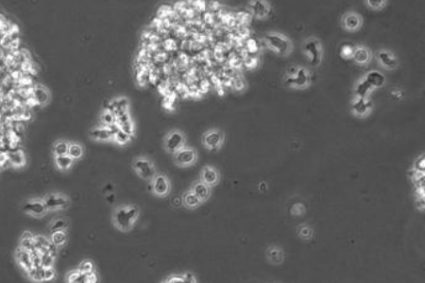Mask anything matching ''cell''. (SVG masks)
<instances>
[{"label": "cell", "mask_w": 425, "mask_h": 283, "mask_svg": "<svg viewBox=\"0 0 425 283\" xmlns=\"http://www.w3.org/2000/svg\"><path fill=\"white\" fill-rule=\"evenodd\" d=\"M355 46L344 43L339 48V55L344 60H352L354 53Z\"/></svg>", "instance_id": "obj_34"}, {"label": "cell", "mask_w": 425, "mask_h": 283, "mask_svg": "<svg viewBox=\"0 0 425 283\" xmlns=\"http://www.w3.org/2000/svg\"><path fill=\"white\" fill-rule=\"evenodd\" d=\"M173 163L180 168L193 166L197 162V151L193 147L184 146L173 155Z\"/></svg>", "instance_id": "obj_7"}, {"label": "cell", "mask_w": 425, "mask_h": 283, "mask_svg": "<svg viewBox=\"0 0 425 283\" xmlns=\"http://www.w3.org/2000/svg\"><path fill=\"white\" fill-rule=\"evenodd\" d=\"M100 119H101L102 124H103L105 127L110 126V125H112V124H115V121H116V117H115V116L110 112V111H108V110H105V111H104V113L101 115Z\"/></svg>", "instance_id": "obj_39"}, {"label": "cell", "mask_w": 425, "mask_h": 283, "mask_svg": "<svg viewBox=\"0 0 425 283\" xmlns=\"http://www.w3.org/2000/svg\"><path fill=\"white\" fill-rule=\"evenodd\" d=\"M225 141V134L219 129H211L201 136V144L204 149L210 151H217L221 149Z\"/></svg>", "instance_id": "obj_8"}, {"label": "cell", "mask_w": 425, "mask_h": 283, "mask_svg": "<svg viewBox=\"0 0 425 283\" xmlns=\"http://www.w3.org/2000/svg\"><path fill=\"white\" fill-rule=\"evenodd\" d=\"M8 160L14 166L21 167L26 164V156L25 153L21 150L12 151L7 156Z\"/></svg>", "instance_id": "obj_27"}, {"label": "cell", "mask_w": 425, "mask_h": 283, "mask_svg": "<svg viewBox=\"0 0 425 283\" xmlns=\"http://www.w3.org/2000/svg\"><path fill=\"white\" fill-rule=\"evenodd\" d=\"M149 183H150L151 194L157 198L164 199L171 192L170 180L162 172H157V174L152 178V180Z\"/></svg>", "instance_id": "obj_5"}, {"label": "cell", "mask_w": 425, "mask_h": 283, "mask_svg": "<svg viewBox=\"0 0 425 283\" xmlns=\"http://www.w3.org/2000/svg\"><path fill=\"white\" fill-rule=\"evenodd\" d=\"M54 162H55V166L58 170L66 172V171H68L73 166L74 160L71 159L68 155H63V156L55 157Z\"/></svg>", "instance_id": "obj_28"}, {"label": "cell", "mask_w": 425, "mask_h": 283, "mask_svg": "<svg viewBox=\"0 0 425 283\" xmlns=\"http://www.w3.org/2000/svg\"><path fill=\"white\" fill-rule=\"evenodd\" d=\"M17 259H18L20 265L24 267L27 271H29L33 266V255L31 252H29L27 250H19L17 252Z\"/></svg>", "instance_id": "obj_26"}, {"label": "cell", "mask_w": 425, "mask_h": 283, "mask_svg": "<svg viewBox=\"0 0 425 283\" xmlns=\"http://www.w3.org/2000/svg\"><path fill=\"white\" fill-rule=\"evenodd\" d=\"M83 154H84V150H83L81 144L76 143V142H69L67 155L71 159H73L74 161H78V160L82 159Z\"/></svg>", "instance_id": "obj_29"}, {"label": "cell", "mask_w": 425, "mask_h": 283, "mask_svg": "<svg viewBox=\"0 0 425 283\" xmlns=\"http://www.w3.org/2000/svg\"><path fill=\"white\" fill-rule=\"evenodd\" d=\"M50 241L56 248H63L67 243V234L66 231L52 233Z\"/></svg>", "instance_id": "obj_30"}, {"label": "cell", "mask_w": 425, "mask_h": 283, "mask_svg": "<svg viewBox=\"0 0 425 283\" xmlns=\"http://www.w3.org/2000/svg\"><path fill=\"white\" fill-rule=\"evenodd\" d=\"M140 216V209L137 205L129 204L117 207L113 214V224L122 233H129L133 229Z\"/></svg>", "instance_id": "obj_1"}, {"label": "cell", "mask_w": 425, "mask_h": 283, "mask_svg": "<svg viewBox=\"0 0 425 283\" xmlns=\"http://www.w3.org/2000/svg\"><path fill=\"white\" fill-rule=\"evenodd\" d=\"M89 137L97 142H113L114 136L107 127L95 128L89 132Z\"/></svg>", "instance_id": "obj_20"}, {"label": "cell", "mask_w": 425, "mask_h": 283, "mask_svg": "<svg viewBox=\"0 0 425 283\" xmlns=\"http://www.w3.org/2000/svg\"><path fill=\"white\" fill-rule=\"evenodd\" d=\"M98 282V277L97 274L94 272L86 275V283H94Z\"/></svg>", "instance_id": "obj_45"}, {"label": "cell", "mask_w": 425, "mask_h": 283, "mask_svg": "<svg viewBox=\"0 0 425 283\" xmlns=\"http://www.w3.org/2000/svg\"><path fill=\"white\" fill-rule=\"evenodd\" d=\"M190 190L196 195L202 203L206 202L210 199L211 193H212V188H210L208 185L203 183L201 181L194 182L190 187Z\"/></svg>", "instance_id": "obj_17"}, {"label": "cell", "mask_w": 425, "mask_h": 283, "mask_svg": "<svg viewBox=\"0 0 425 283\" xmlns=\"http://www.w3.org/2000/svg\"><path fill=\"white\" fill-rule=\"evenodd\" d=\"M115 122L122 132H124L125 133L129 134L133 137V135H134V123L131 120L129 112L117 117Z\"/></svg>", "instance_id": "obj_22"}, {"label": "cell", "mask_w": 425, "mask_h": 283, "mask_svg": "<svg viewBox=\"0 0 425 283\" xmlns=\"http://www.w3.org/2000/svg\"><path fill=\"white\" fill-rule=\"evenodd\" d=\"M388 3V0H365L366 6L372 11L383 10Z\"/></svg>", "instance_id": "obj_37"}, {"label": "cell", "mask_w": 425, "mask_h": 283, "mask_svg": "<svg viewBox=\"0 0 425 283\" xmlns=\"http://www.w3.org/2000/svg\"><path fill=\"white\" fill-rule=\"evenodd\" d=\"M259 190L263 192V193H265V192H266V190H267V184L266 183H264V182H262L259 184Z\"/></svg>", "instance_id": "obj_47"}, {"label": "cell", "mask_w": 425, "mask_h": 283, "mask_svg": "<svg viewBox=\"0 0 425 283\" xmlns=\"http://www.w3.org/2000/svg\"><path fill=\"white\" fill-rule=\"evenodd\" d=\"M129 101L126 98H119L115 100L114 102L110 103L109 107L106 108V110L110 111L116 118L126 113L129 112Z\"/></svg>", "instance_id": "obj_19"}, {"label": "cell", "mask_w": 425, "mask_h": 283, "mask_svg": "<svg viewBox=\"0 0 425 283\" xmlns=\"http://www.w3.org/2000/svg\"><path fill=\"white\" fill-rule=\"evenodd\" d=\"M297 233L301 239L305 240V241H309L314 235V230L311 228L310 226H308L306 224H302V225H300L298 227Z\"/></svg>", "instance_id": "obj_33"}, {"label": "cell", "mask_w": 425, "mask_h": 283, "mask_svg": "<svg viewBox=\"0 0 425 283\" xmlns=\"http://www.w3.org/2000/svg\"><path fill=\"white\" fill-rule=\"evenodd\" d=\"M373 90V87L368 83V81L363 78L355 85V97L357 98H369V95Z\"/></svg>", "instance_id": "obj_25"}, {"label": "cell", "mask_w": 425, "mask_h": 283, "mask_svg": "<svg viewBox=\"0 0 425 283\" xmlns=\"http://www.w3.org/2000/svg\"><path fill=\"white\" fill-rule=\"evenodd\" d=\"M299 67H297V66H293V67H290L288 69H287V77H293L296 75V73L298 72V70H299Z\"/></svg>", "instance_id": "obj_46"}, {"label": "cell", "mask_w": 425, "mask_h": 283, "mask_svg": "<svg viewBox=\"0 0 425 283\" xmlns=\"http://www.w3.org/2000/svg\"><path fill=\"white\" fill-rule=\"evenodd\" d=\"M248 9L251 16L257 20L267 18L271 11L270 4L267 0H250L248 4Z\"/></svg>", "instance_id": "obj_10"}, {"label": "cell", "mask_w": 425, "mask_h": 283, "mask_svg": "<svg viewBox=\"0 0 425 283\" xmlns=\"http://www.w3.org/2000/svg\"><path fill=\"white\" fill-rule=\"evenodd\" d=\"M24 211L33 216H43L47 214L48 209L44 203V201L40 200H33L26 203L24 206Z\"/></svg>", "instance_id": "obj_18"}, {"label": "cell", "mask_w": 425, "mask_h": 283, "mask_svg": "<svg viewBox=\"0 0 425 283\" xmlns=\"http://www.w3.org/2000/svg\"><path fill=\"white\" fill-rule=\"evenodd\" d=\"M365 79L368 81L369 83L373 87V89L381 88L387 83V79L384 76V74L381 73L380 71H377V70H372V71L368 72Z\"/></svg>", "instance_id": "obj_24"}, {"label": "cell", "mask_w": 425, "mask_h": 283, "mask_svg": "<svg viewBox=\"0 0 425 283\" xmlns=\"http://www.w3.org/2000/svg\"><path fill=\"white\" fill-rule=\"evenodd\" d=\"M263 39L266 48L279 56H287L293 50L292 42L284 34L275 32L267 33Z\"/></svg>", "instance_id": "obj_2"}, {"label": "cell", "mask_w": 425, "mask_h": 283, "mask_svg": "<svg viewBox=\"0 0 425 283\" xmlns=\"http://www.w3.org/2000/svg\"><path fill=\"white\" fill-rule=\"evenodd\" d=\"M44 203L48 211H56L68 208L70 201L64 194H50L45 199Z\"/></svg>", "instance_id": "obj_12"}, {"label": "cell", "mask_w": 425, "mask_h": 283, "mask_svg": "<svg viewBox=\"0 0 425 283\" xmlns=\"http://www.w3.org/2000/svg\"><path fill=\"white\" fill-rule=\"evenodd\" d=\"M34 98L39 104H47L50 99V95L46 88L42 86H38L34 90Z\"/></svg>", "instance_id": "obj_31"}, {"label": "cell", "mask_w": 425, "mask_h": 283, "mask_svg": "<svg viewBox=\"0 0 425 283\" xmlns=\"http://www.w3.org/2000/svg\"><path fill=\"white\" fill-rule=\"evenodd\" d=\"M180 199H181V205L188 210H196V208H198L202 204L200 200L190 189L185 191Z\"/></svg>", "instance_id": "obj_21"}, {"label": "cell", "mask_w": 425, "mask_h": 283, "mask_svg": "<svg viewBox=\"0 0 425 283\" xmlns=\"http://www.w3.org/2000/svg\"><path fill=\"white\" fill-rule=\"evenodd\" d=\"M68 147H69V142H66V141H64V140L56 142L54 147H53V154H54V156L57 157V156L67 155Z\"/></svg>", "instance_id": "obj_35"}, {"label": "cell", "mask_w": 425, "mask_h": 283, "mask_svg": "<svg viewBox=\"0 0 425 283\" xmlns=\"http://www.w3.org/2000/svg\"><path fill=\"white\" fill-rule=\"evenodd\" d=\"M186 134L178 129L169 131L163 139V148L166 153L173 155L175 152L186 146Z\"/></svg>", "instance_id": "obj_4"}, {"label": "cell", "mask_w": 425, "mask_h": 283, "mask_svg": "<svg viewBox=\"0 0 425 283\" xmlns=\"http://www.w3.org/2000/svg\"><path fill=\"white\" fill-rule=\"evenodd\" d=\"M131 168L140 179L147 182H150L158 172L153 160L145 155L135 157L131 163Z\"/></svg>", "instance_id": "obj_3"}, {"label": "cell", "mask_w": 425, "mask_h": 283, "mask_svg": "<svg viewBox=\"0 0 425 283\" xmlns=\"http://www.w3.org/2000/svg\"><path fill=\"white\" fill-rule=\"evenodd\" d=\"M199 181L208 185L210 188L215 187L219 183L220 175L215 167L212 166H205L199 173Z\"/></svg>", "instance_id": "obj_14"}, {"label": "cell", "mask_w": 425, "mask_h": 283, "mask_svg": "<svg viewBox=\"0 0 425 283\" xmlns=\"http://www.w3.org/2000/svg\"><path fill=\"white\" fill-rule=\"evenodd\" d=\"M283 251L277 246H270L266 250V258L273 266H279L283 262Z\"/></svg>", "instance_id": "obj_23"}, {"label": "cell", "mask_w": 425, "mask_h": 283, "mask_svg": "<svg viewBox=\"0 0 425 283\" xmlns=\"http://www.w3.org/2000/svg\"><path fill=\"white\" fill-rule=\"evenodd\" d=\"M78 270L81 271L82 274H84V275H88V274H90V273L95 271V265H94V263L92 261L86 260V261H83L82 264L80 265Z\"/></svg>", "instance_id": "obj_40"}, {"label": "cell", "mask_w": 425, "mask_h": 283, "mask_svg": "<svg viewBox=\"0 0 425 283\" xmlns=\"http://www.w3.org/2000/svg\"><path fill=\"white\" fill-rule=\"evenodd\" d=\"M164 283H186V281H185L183 275H177V274H175V275H170V276H168V277L165 279V281H164Z\"/></svg>", "instance_id": "obj_42"}, {"label": "cell", "mask_w": 425, "mask_h": 283, "mask_svg": "<svg viewBox=\"0 0 425 283\" xmlns=\"http://www.w3.org/2000/svg\"><path fill=\"white\" fill-rule=\"evenodd\" d=\"M415 171H417V172H422V173H425V155H422V156H420L416 161H415V163H414V168H413Z\"/></svg>", "instance_id": "obj_41"}, {"label": "cell", "mask_w": 425, "mask_h": 283, "mask_svg": "<svg viewBox=\"0 0 425 283\" xmlns=\"http://www.w3.org/2000/svg\"><path fill=\"white\" fill-rule=\"evenodd\" d=\"M131 138H132V136L129 135V134L125 133L124 132L119 130L114 135L113 142L116 144V145H118V146L124 147V146H127V145H129L131 143Z\"/></svg>", "instance_id": "obj_32"}, {"label": "cell", "mask_w": 425, "mask_h": 283, "mask_svg": "<svg viewBox=\"0 0 425 283\" xmlns=\"http://www.w3.org/2000/svg\"><path fill=\"white\" fill-rule=\"evenodd\" d=\"M293 208H294L295 211H296V212H295V216H301V215L304 214V212H305L303 205L301 204V203H297V204H295Z\"/></svg>", "instance_id": "obj_44"}, {"label": "cell", "mask_w": 425, "mask_h": 283, "mask_svg": "<svg viewBox=\"0 0 425 283\" xmlns=\"http://www.w3.org/2000/svg\"><path fill=\"white\" fill-rule=\"evenodd\" d=\"M303 51L312 67H319L321 64L322 47L319 40L315 37H310L305 40L303 44Z\"/></svg>", "instance_id": "obj_6"}, {"label": "cell", "mask_w": 425, "mask_h": 283, "mask_svg": "<svg viewBox=\"0 0 425 283\" xmlns=\"http://www.w3.org/2000/svg\"><path fill=\"white\" fill-rule=\"evenodd\" d=\"M363 25V19L356 12H347L341 18V26L348 33L358 32Z\"/></svg>", "instance_id": "obj_11"}, {"label": "cell", "mask_w": 425, "mask_h": 283, "mask_svg": "<svg viewBox=\"0 0 425 283\" xmlns=\"http://www.w3.org/2000/svg\"><path fill=\"white\" fill-rule=\"evenodd\" d=\"M310 74L304 67H299L298 72L293 77H287L284 80V83L288 87L295 89H305L310 85Z\"/></svg>", "instance_id": "obj_9"}, {"label": "cell", "mask_w": 425, "mask_h": 283, "mask_svg": "<svg viewBox=\"0 0 425 283\" xmlns=\"http://www.w3.org/2000/svg\"><path fill=\"white\" fill-rule=\"evenodd\" d=\"M372 109V102L369 100V98L363 99L356 97V99H354L352 103V110L356 117H367Z\"/></svg>", "instance_id": "obj_15"}, {"label": "cell", "mask_w": 425, "mask_h": 283, "mask_svg": "<svg viewBox=\"0 0 425 283\" xmlns=\"http://www.w3.org/2000/svg\"><path fill=\"white\" fill-rule=\"evenodd\" d=\"M67 281L70 283H86V275L82 274L81 271H73L67 276Z\"/></svg>", "instance_id": "obj_38"}, {"label": "cell", "mask_w": 425, "mask_h": 283, "mask_svg": "<svg viewBox=\"0 0 425 283\" xmlns=\"http://www.w3.org/2000/svg\"><path fill=\"white\" fill-rule=\"evenodd\" d=\"M67 228H68V222L66 221V219H63V218L56 219L50 224V232L51 233L66 231Z\"/></svg>", "instance_id": "obj_36"}, {"label": "cell", "mask_w": 425, "mask_h": 283, "mask_svg": "<svg viewBox=\"0 0 425 283\" xmlns=\"http://www.w3.org/2000/svg\"><path fill=\"white\" fill-rule=\"evenodd\" d=\"M372 58V51L369 50L366 46H363V45L355 46L354 57L352 60L354 61V63L357 66H360V67L368 66L371 63Z\"/></svg>", "instance_id": "obj_16"}, {"label": "cell", "mask_w": 425, "mask_h": 283, "mask_svg": "<svg viewBox=\"0 0 425 283\" xmlns=\"http://www.w3.org/2000/svg\"><path fill=\"white\" fill-rule=\"evenodd\" d=\"M183 275V277H184V279H185V281H186V283H196V279L195 278V276H194V274L193 273H191V272H185V273H183L182 274Z\"/></svg>", "instance_id": "obj_43"}, {"label": "cell", "mask_w": 425, "mask_h": 283, "mask_svg": "<svg viewBox=\"0 0 425 283\" xmlns=\"http://www.w3.org/2000/svg\"><path fill=\"white\" fill-rule=\"evenodd\" d=\"M377 61L379 65L386 70H394L399 66V61L392 51L380 50L377 51Z\"/></svg>", "instance_id": "obj_13"}]
</instances>
